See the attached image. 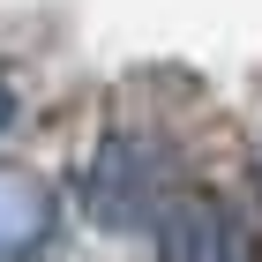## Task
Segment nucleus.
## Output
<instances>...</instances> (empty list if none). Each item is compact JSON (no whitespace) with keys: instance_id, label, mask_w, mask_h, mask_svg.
<instances>
[{"instance_id":"f03ea898","label":"nucleus","mask_w":262,"mask_h":262,"mask_svg":"<svg viewBox=\"0 0 262 262\" xmlns=\"http://www.w3.org/2000/svg\"><path fill=\"white\" fill-rule=\"evenodd\" d=\"M60 232V187L38 165L0 158V262H38Z\"/></svg>"},{"instance_id":"20e7f679","label":"nucleus","mask_w":262,"mask_h":262,"mask_svg":"<svg viewBox=\"0 0 262 262\" xmlns=\"http://www.w3.org/2000/svg\"><path fill=\"white\" fill-rule=\"evenodd\" d=\"M8 127H15V90L0 82V135H8Z\"/></svg>"},{"instance_id":"7ed1b4c3","label":"nucleus","mask_w":262,"mask_h":262,"mask_svg":"<svg viewBox=\"0 0 262 262\" xmlns=\"http://www.w3.org/2000/svg\"><path fill=\"white\" fill-rule=\"evenodd\" d=\"M158 240V262H255V240H247V225L225 210L217 195H187L172 217L150 232Z\"/></svg>"},{"instance_id":"f257e3e1","label":"nucleus","mask_w":262,"mask_h":262,"mask_svg":"<svg viewBox=\"0 0 262 262\" xmlns=\"http://www.w3.org/2000/svg\"><path fill=\"white\" fill-rule=\"evenodd\" d=\"M187 195H195L187 158L165 135H105L82 165V210L105 232H142L150 240Z\"/></svg>"},{"instance_id":"39448f33","label":"nucleus","mask_w":262,"mask_h":262,"mask_svg":"<svg viewBox=\"0 0 262 262\" xmlns=\"http://www.w3.org/2000/svg\"><path fill=\"white\" fill-rule=\"evenodd\" d=\"M255 172H262V142H255Z\"/></svg>"}]
</instances>
